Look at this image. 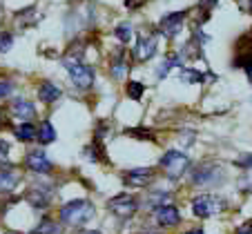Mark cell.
I'll return each mask as SVG.
<instances>
[{
  "label": "cell",
  "mask_w": 252,
  "mask_h": 234,
  "mask_svg": "<svg viewBox=\"0 0 252 234\" xmlns=\"http://www.w3.org/2000/svg\"><path fill=\"white\" fill-rule=\"evenodd\" d=\"M107 207H110V212H114L119 219H132L138 210V201L134 199L132 194H119V196H114V199H110Z\"/></svg>",
  "instance_id": "obj_5"
},
{
  "label": "cell",
  "mask_w": 252,
  "mask_h": 234,
  "mask_svg": "<svg viewBox=\"0 0 252 234\" xmlns=\"http://www.w3.org/2000/svg\"><path fill=\"white\" fill-rule=\"evenodd\" d=\"M223 207H225L223 201L214 194H199L192 201V210H194V214L199 216V219H210V216L219 214Z\"/></svg>",
  "instance_id": "obj_4"
},
{
  "label": "cell",
  "mask_w": 252,
  "mask_h": 234,
  "mask_svg": "<svg viewBox=\"0 0 252 234\" xmlns=\"http://www.w3.org/2000/svg\"><path fill=\"white\" fill-rule=\"evenodd\" d=\"M183 23H186V11H174V14L163 16V18H161V31H163V36H167V38L176 36V33L181 31Z\"/></svg>",
  "instance_id": "obj_8"
},
{
  "label": "cell",
  "mask_w": 252,
  "mask_h": 234,
  "mask_svg": "<svg viewBox=\"0 0 252 234\" xmlns=\"http://www.w3.org/2000/svg\"><path fill=\"white\" fill-rule=\"evenodd\" d=\"M161 167L163 172L167 174L170 178H181L183 174L188 172V167H190V158H188V154L179 152V149H172V152L163 154L161 156Z\"/></svg>",
  "instance_id": "obj_2"
},
{
  "label": "cell",
  "mask_w": 252,
  "mask_h": 234,
  "mask_svg": "<svg viewBox=\"0 0 252 234\" xmlns=\"http://www.w3.org/2000/svg\"><path fill=\"white\" fill-rule=\"evenodd\" d=\"M237 165H239V167H243V170H252V154H248V156L239 158Z\"/></svg>",
  "instance_id": "obj_29"
},
{
  "label": "cell",
  "mask_w": 252,
  "mask_h": 234,
  "mask_svg": "<svg viewBox=\"0 0 252 234\" xmlns=\"http://www.w3.org/2000/svg\"><path fill=\"white\" fill-rule=\"evenodd\" d=\"M36 139H38L43 145L54 143V141H56V132H54V125L45 120V123L40 125V129H38V136H36Z\"/></svg>",
  "instance_id": "obj_18"
},
{
  "label": "cell",
  "mask_w": 252,
  "mask_h": 234,
  "mask_svg": "<svg viewBox=\"0 0 252 234\" xmlns=\"http://www.w3.org/2000/svg\"><path fill=\"white\" fill-rule=\"evenodd\" d=\"M141 5H145V0H125V7H127V9H138Z\"/></svg>",
  "instance_id": "obj_33"
},
{
  "label": "cell",
  "mask_w": 252,
  "mask_h": 234,
  "mask_svg": "<svg viewBox=\"0 0 252 234\" xmlns=\"http://www.w3.org/2000/svg\"><path fill=\"white\" fill-rule=\"evenodd\" d=\"M14 132H16V139L25 141V143H32V141H36V136H38V129L33 127L32 123H20Z\"/></svg>",
  "instance_id": "obj_15"
},
{
  "label": "cell",
  "mask_w": 252,
  "mask_h": 234,
  "mask_svg": "<svg viewBox=\"0 0 252 234\" xmlns=\"http://www.w3.org/2000/svg\"><path fill=\"white\" fill-rule=\"evenodd\" d=\"M148 203H150V207H161V205H170V196L165 194V192H161V194H152L148 199Z\"/></svg>",
  "instance_id": "obj_26"
},
{
  "label": "cell",
  "mask_w": 252,
  "mask_h": 234,
  "mask_svg": "<svg viewBox=\"0 0 252 234\" xmlns=\"http://www.w3.org/2000/svg\"><path fill=\"white\" fill-rule=\"evenodd\" d=\"M154 221H157L158 225L172 228V225H176L179 221H181V214H179V210L170 203V205H161V207L154 210Z\"/></svg>",
  "instance_id": "obj_11"
},
{
  "label": "cell",
  "mask_w": 252,
  "mask_h": 234,
  "mask_svg": "<svg viewBox=\"0 0 252 234\" xmlns=\"http://www.w3.org/2000/svg\"><path fill=\"white\" fill-rule=\"evenodd\" d=\"M27 201L33 207H47L49 205V196L43 194V190H32L27 194Z\"/></svg>",
  "instance_id": "obj_20"
},
{
  "label": "cell",
  "mask_w": 252,
  "mask_h": 234,
  "mask_svg": "<svg viewBox=\"0 0 252 234\" xmlns=\"http://www.w3.org/2000/svg\"><path fill=\"white\" fill-rule=\"evenodd\" d=\"M214 5H217V0H201V7H205V9H212Z\"/></svg>",
  "instance_id": "obj_34"
},
{
  "label": "cell",
  "mask_w": 252,
  "mask_h": 234,
  "mask_svg": "<svg viewBox=\"0 0 252 234\" xmlns=\"http://www.w3.org/2000/svg\"><path fill=\"white\" fill-rule=\"evenodd\" d=\"M11 89H14V85H11V83L0 81V98H5V96H9V94H11Z\"/></svg>",
  "instance_id": "obj_28"
},
{
  "label": "cell",
  "mask_w": 252,
  "mask_h": 234,
  "mask_svg": "<svg viewBox=\"0 0 252 234\" xmlns=\"http://www.w3.org/2000/svg\"><path fill=\"white\" fill-rule=\"evenodd\" d=\"M116 38L121 40V43H132V38H134V31H132V27H129V25H119V27H116Z\"/></svg>",
  "instance_id": "obj_23"
},
{
  "label": "cell",
  "mask_w": 252,
  "mask_h": 234,
  "mask_svg": "<svg viewBox=\"0 0 252 234\" xmlns=\"http://www.w3.org/2000/svg\"><path fill=\"white\" fill-rule=\"evenodd\" d=\"M67 67V72H69V78L71 83L78 87V89H90L94 85V69L87 67L85 62L81 60H63Z\"/></svg>",
  "instance_id": "obj_3"
},
{
  "label": "cell",
  "mask_w": 252,
  "mask_h": 234,
  "mask_svg": "<svg viewBox=\"0 0 252 234\" xmlns=\"http://www.w3.org/2000/svg\"><path fill=\"white\" fill-rule=\"evenodd\" d=\"M25 165H27V170L38 172V174H49L52 172V161L45 156L43 149H33V152H29L27 156H25Z\"/></svg>",
  "instance_id": "obj_6"
},
{
  "label": "cell",
  "mask_w": 252,
  "mask_h": 234,
  "mask_svg": "<svg viewBox=\"0 0 252 234\" xmlns=\"http://www.w3.org/2000/svg\"><path fill=\"white\" fill-rule=\"evenodd\" d=\"M219 167L217 165H201L199 170H196L194 172V183L196 185H201V183H203V185H208V183H214L217 181V178H219Z\"/></svg>",
  "instance_id": "obj_14"
},
{
  "label": "cell",
  "mask_w": 252,
  "mask_h": 234,
  "mask_svg": "<svg viewBox=\"0 0 252 234\" xmlns=\"http://www.w3.org/2000/svg\"><path fill=\"white\" fill-rule=\"evenodd\" d=\"M237 67H250L252 65V31L246 33L237 43V56H234Z\"/></svg>",
  "instance_id": "obj_9"
},
{
  "label": "cell",
  "mask_w": 252,
  "mask_h": 234,
  "mask_svg": "<svg viewBox=\"0 0 252 234\" xmlns=\"http://www.w3.org/2000/svg\"><path fill=\"white\" fill-rule=\"evenodd\" d=\"M16 20H18L20 27H25V25H33L36 20H38V14H36V9H33V7H29L27 11H20V14L16 16Z\"/></svg>",
  "instance_id": "obj_22"
},
{
  "label": "cell",
  "mask_w": 252,
  "mask_h": 234,
  "mask_svg": "<svg viewBox=\"0 0 252 234\" xmlns=\"http://www.w3.org/2000/svg\"><path fill=\"white\" fill-rule=\"evenodd\" d=\"M11 114L18 120H23V123H29V120L36 116V107H33L29 100L18 98V100H14V105H11Z\"/></svg>",
  "instance_id": "obj_13"
},
{
  "label": "cell",
  "mask_w": 252,
  "mask_h": 234,
  "mask_svg": "<svg viewBox=\"0 0 252 234\" xmlns=\"http://www.w3.org/2000/svg\"><path fill=\"white\" fill-rule=\"evenodd\" d=\"M32 234H61V225H58L56 221L45 219L43 223H38L32 230Z\"/></svg>",
  "instance_id": "obj_19"
},
{
  "label": "cell",
  "mask_w": 252,
  "mask_h": 234,
  "mask_svg": "<svg viewBox=\"0 0 252 234\" xmlns=\"http://www.w3.org/2000/svg\"><path fill=\"white\" fill-rule=\"evenodd\" d=\"M9 158V145L5 141H0V163H5Z\"/></svg>",
  "instance_id": "obj_30"
},
{
  "label": "cell",
  "mask_w": 252,
  "mask_h": 234,
  "mask_svg": "<svg viewBox=\"0 0 252 234\" xmlns=\"http://www.w3.org/2000/svg\"><path fill=\"white\" fill-rule=\"evenodd\" d=\"M248 172H250V174H248L246 178H241V187H243V190H250L252 192V170H248Z\"/></svg>",
  "instance_id": "obj_32"
},
{
  "label": "cell",
  "mask_w": 252,
  "mask_h": 234,
  "mask_svg": "<svg viewBox=\"0 0 252 234\" xmlns=\"http://www.w3.org/2000/svg\"><path fill=\"white\" fill-rule=\"evenodd\" d=\"M78 234H100V232H96V230H83V232H78Z\"/></svg>",
  "instance_id": "obj_35"
},
{
  "label": "cell",
  "mask_w": 252,
  "mask_h": 234,
  "mask_svg": "<svg viewBox=\"0 0 252 234\" xmlns=\"http://www.w3.org/2000/svg\"><path fill=\"white\" fill-rule=\"evenodd\" d=\"M181 78L186 83H203L205 81V76L201 72H196V69H186V67L181 69Z\"/></svg>",
  "instance_id": "obj_24"
},
{
  "label": "cell",
  "mask_w": 252,
  "mask_h": 234,
  "mask_svg": "<svg viewBox=\"0 0 252 234\" xmlns=\"http://www.w3.org/2000/svg\"><path fill=\"white\" fill-rule=\"evenodd\" d=\"M234 234H252V221H246L243 225H239V230Z\"/></svg>",
  "instance_id": "obj_31"
},
{
  "label": "cell",
  "mask_w": 252,
  "mask_h": 234,
  "mask_svg": "<svg viewBox=\"0 0 252 234\" xmlns=\"http://www.w3.org/2000/svg\"><path fill=\"white\" fill-rule=\"evenodd\" d=\"M154 54H157V38H154V36H143V38H138L136 47H134V58H136L138 62L150 60Z\"/></svg>",
  "instance_id": "obj_10"
},
{
  "label": "cell",
  "mask_w": 252,
  "mask_h": 234,
  "mask_svg": "<svg viewBox=\"0 0 252 234\" xmlns=\"http://www.w3.org/2000/svg\"><path fill=\"white\" fill-rule=\"evenodd\" d=\"M96 214L94 203L81 199V201H71L65 207H61V221L65 225H83L87 221H92V216Z\"/></svg>",
  "instance_id": "obj_1"
},
{
  "label": "cell",
  "mask_w": 252,
  "mask_h": 234,
  "mask_svg": "<svg viewBox=\"0 0 252 234\" xmlns=\"http://www.w3.org/2000/svg\"><path fill=\"white\" fill-rule=\"evenodd\" d=\"M11 45H14V36L11 33H0V54L9 52Z\"/></svg>",
  "instance_id": "obj_27"
},
{
  "label": "cell",
  "mask_w": 252,
  "mask_h": 234,
  "mask_svg": "<svg viewBox=\"0 0 252 234\" xmlns=\"http://www.w3.org/2000/svg\"><path fill=\"white\" fill-rule=\"evenodd\" d=\"M0 18H2V7H0Z\"/></svg>",
  "instance_id": "obj_38"
},
{
  "label": "cell",
  "mask_w": 252,
  "mask_h": 234,
  "mask_svg": "<svg viewBox=\"0 0 252 234\" xmlns=\"http://www.w3.org/2000/svg\"><path fill=\"white\" fill-rule=\"evenodd\" d=\"M143 94H145V85H141V83H136V81L127 83V96H129V98L141 100Z\"/></svg>",
  "instance_id": "obj_25"
},
{
  "label": "cell",
  "mask_w": 252,
  "mask_h": 234,
  "mask_svg": "<svg viewBox=\"0 0 252 234\" xmlns=\"http://www.w3.org/2000/svg\"><path fill=\"white\" fill-rule=\"evenodd\" d=\"M246 72H248V78H250V83H252V65L246 67Z\"/></svg>",
  "instance_id": "obj_36"
},
{
  "label": "cell",
  "mask_w": 252,
  "mask_h": 234,
  "mask_svg": "<svg viewBox=\"0 0 252 234\" xmlns=\"http://www.w3.org/2000/svg\"><path fill=\"white\" fill-rule=\"evenodd\" d=\"M112 76H114L116 81H123V78L127 76V60L123 58V54H116V56L112 58Z\"/></svg>",
  "instance_id": "obj_17"
},
{
  "label": "cell",
  "mask_w": 252,
  "mask_h": 234,
  "mask_svg": "<svg viewBox=\"0 0 252 234\" xmlns=\"http://www.w3.org/2000/svg\"><path fill=\"white\" fill-rule=\"evenodd\" d=\"M186 234H205L203 230H192V232H186Z\"/></svg>",
  "instance_id": "obj_37"
},
{
  "label": "cell",
  "mask_w": 252,
  "mask_h": 234,
  "mask_svg": "<svg viewBox=\"0 0 252 234\" xmlns=\"http://www.w3.org/2000/svg\"><path fill=\"white\" fill-rule=\"evenodd\" d=\"M179 65H183V60H181V56H170V58H165L163 60V65L158 67V78H165V74H170V69L172 67H179Z\"/></svg>",
  "instance_id": "obj_21"
},
{
  "label": "cell",
  "mask_w": 252,
  "mask_h": 234,
  "mask_svg": "<svg viewBox=\"0 0 252 234\" xmlns=\"http://www.w3.org/2000/svg\"><path fill=\"white\" fill-rule=\"evenodd\" d=\"M38 98L43 100V103H54V100L61 98V89H58L56 85H52V83H43V85L38 87Z\"/></svg>",
  "instance_id": "obj_16"
},
{
  "label": "cell",
  "mask_w": 252,
  "mask_h": 234,
  "mask_svg": "<svg viewBox=\"0 0 252 234\" xmlns=\"http://www.w3.org/2000/svg\"><path fill=\"white\" fill-rule=\"evenodd\" d=\"M18 181H20V172H18V170H14L11 165L0 167V192H2V194L14 192L16 185H18Z\"/></svg>",
  "instance_id": "obj_12"
},
{
  "label": "cell",
  "mask_w": 252,
  "mask_h": 234,
  "mask_svg": "<svg viewBox=\"0 0 252 234\" xmlns=\"http://www.w3.org/2000/svg\"><path fill=\"white\" fill-rule=\"evenodd\" d=\"M152 178H154V170H148V167H138V170L123 174V183L127 187H145L152 183Z\"/></svg>",
  "instance_id": "obj_7"
}]
</instances>
